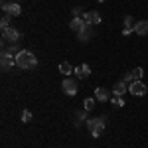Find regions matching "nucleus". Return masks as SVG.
Segmentation results:
<instances>
[{"label": "nucleus", "mask_w": 148, "mask_h": 148, "mask_svg": "<svg viewBox=\"0 0 148 148\" xmlns=\"http://www.w3.org/2000/svg\"><path fill=\"white\" fill-rule=\"evenodd\" d=\"M16 65L20 69H34L36 65H38V57H36L32 51L22 49V51L16 56Z\"/></svg>", "instance_id": "nucleus-1"}, {"label": "nucleus", "mask_w": 148, "mask_h": 148, "mask_svg": "<svg viewBox=\"0 0 148 148\" xmlns=\"http://www.w3.org/2000/svg\"><path fill=\"white\" fill-rule=\"evenodd\" d=\"M105 126H107V116H97V119H89L87 121V128H89L93 138L101 136L105 132Z\"/></svg>", "instance_id": "nucleus-2"}, {"label": "nucleus", "mask_w": 148, "mask_h": 148, "mask_svg": "<svg viewBox=\"0 0 148 148\" xmlns=\"http://www.w3.org/2000/svg\"><path fill=\"white\" fill-rule=\"evenodd\" d=\"M20 32L16 30V28H12V26H8V28H4L2 30V42H10V44H14V42H20Z\"/></svg>", "instance_id": "nucleus-3"}, {"label": "nucleus", "mask_w": 148, "mask_h": 148, "mask_svg": "<svg viewBox=\"0 0 148 148\" xmlns=\"http://www.w3.org/2000/svg\"><path fill=\"white\" fill-rule=\"evenodd\" d=\"M61 89H63V93L65 95H69V97H75L77 95V83H75V79H71V77H65L63 79V83H61Z\"/></svg>", "instance_id": "nucleus-4"}, {"label": "nucleus", "mask_w": 148, "mask_h": 148, "mask_svg": "<svg viewBox=\"0 0 148 148\" xmlns=\"http://www.w3.org/2000/svg\"><path fill=\"white\" fill-rule=\"evenodd\" d=\"M128 91L132 93V95H136V97H144L146 95V85L142 83V81H132L130 85H128Z\"/></svg>", "instance_id": "nucleus-5"}, {"label": "nucleus", "mask_w": 148, "mask_h": 148, "mask_svg": "<svg viewBox=\"0 0 148 148\" xmlns=\"http://www.w3.org/2000/svg\"><path fill=\"white\" fill-rule=\"evenodd\" d=\"M2 12H6L10 16H18L22 12V8H20L18 2H2Z\"/></svg>", "instance_id": "nucleus-6"}, {"label": "nucleus", "mask_w": 148, "mask_h": 148, "mask_svg": "<svg viewBox=\"0 0 148 148\" xmlns=\"http://www.w3.org/2000/svg\"><path fill=\"white\" fill-rule=\"evenodd\" d=\"M83 20H85V24H89V26H97V24H101V14L99 12H85L83 14Z\"/></svg>", "instance_id": "nucleus-7"}, {"label": "nucleus", "mask_w": 148, "mask_h": 148, "mask_svg": "<svg viewBox=\"0 0 148 148\" xmlns=\"http://www.w3.org/2000/svg\"><path fill=\"white\" fill-rule=\"evenodd\" d=\"M85 26H87V24H85V20H83V16H75V18L71 20V24H69V28H71L75 34H79Z\"/></svg>", "instance_id": "nucleus-8"}, {"label": "nucleus", "mask_w": 148, "mask_h": 148, "mask_svg": "<svg viewBox=\"0 0 148 148\" xmlns=\"http://www.w3.org/2000/svg\"><path fill=\"white\" fill-rule=\"evenodd\" d=\"M0 65H2V69H10L12 65H16V57L10 56V53H4V51H2V59H0Z\"/></svg>", "instance_id": "nucleus-9"}, {"label": "nucleus", "mask_w": 148, "mask_h": 148, "mask_svg": "<svg viewBox=\"0 0 148 148\" xmlns=\"http://www.w3.org/2000/svg\"><path fill=\"white\" fill-rule=\"evenodd\" d=\"M75 71V77H79V79H85L87 75H91V67L87 65V63H83V65H77V67L73 69Z\"/></svg>", "instance_id": "nucleus-10"}, {"label": "nucleus", "mask_w": 148, "mask_h": 148, "mask_svg": "<svg viewBox=\"0 0 148 148\" xmlns=\"http://www.w3.org/2000/svg\"><path fill=\"white\" fill-rule=\"evenodd\" d=\"M77 38H79V42H89V40L93 38V26H89V24H87V26L81 30L79 34H77Z\"/></svg>", "instance_id": "nucleus-11"}, {"label": "nucleus", "mask_w": 148, "mask_h": 148, "mask_svg": "<svg viewBox=\"0 0 148 148\" xmlns=\"http://www.w3.org/2000/svg\"><path fill=\"white\" fill-rule=\"evenodd\" d=\"M128 91V85H126L125 81H119V83H114V87H113V95H116V97H123L125 93Z\"/></svg>", "instance_id": "nucleus-12"}, {"label": "nucleus", "mask_w": 148, "mask_h": 148, "mask_svg": "<svg viewBox=\"0 0 148 148\" xmlns=\"http://www.w3.org/2000/svg\"><path fill=\"white\" fill-rule=\"evenodd\" d=\"M73 125L75 126H81L83 123H87L89 119H87V109H83V111H75V116H73Z\"/></svg>", "instance_id": "nucleus-13"}, {"label": "nucleus", "mask_w": 148, "mask_h": 148, "mask_svg": "<svg viewBox=\"0 0 148 148\" xmlns=\"http://www.w3.org/2000/svg\"><path fill=\"white\" fill-rule=\"evenodd\" d=\"M134 20H132V16H125V30H123V36H130L134 32Z\"/></svg>", "instance_id": "nucleus-14"}, {"label": "nucleus", "mask_w": 148, "mask_h": 148, "mask_svg": "<svg viewBox=\"0 0 148 148\" xmlns=\"http://www.w3.org/2000/svg\"><path fill=\"white\" fill-rule=\"evenodd\" d=\"M134 32L138 36H148V20H140L134 24Z\"/></svg>", "instance_id": "nucleus-15"}, {"label": "nucleus", "mask_w": 148, "mask_h": 148, "mask_svg": "<svg viewBox=\"0 0 148 148\" xmlns=\"http://www.w3.org/2000/svg\"><path fill=\"white\" fill-rule=\"evenodd\" d=\"M95 99H97V101H109V99H111V93L107 91L105 87H97V89H95Z\"/></svg>", "instance_id": "nucleus-16"}, {"label": "nucleus", "mask_w": 148, "mask_h": 148, "mask_svg": "<svg viewBox=\"0 0 148 148\" xmlns=\"http://www.w3.org/2000/svg\"><path fill=\"white\" fill-rule=\"evenodd\" d=\"M59 73H61V75H71V73H73L71 63H69V61H61V63H59Z\"/></svg>", "instance_id": "nucleus-17"}, {"label": "nucleus", "mask_w": 148, "mask_h": 148, "mask_svg": "<svg viewBox=\"0 0 148 148\" xmlns=\"http://www.w3.org/2000/svg\"><path fill=\"white\" fill-rule=\"evenodd\" d=\"M130 73H132L134 81H140V79H142V75H144V69H142V67H136V69H132Z\"/></svg>", "instance_id": "nucleus-18"}, {"label": "nucleus", "mask_w": 148, "mask_h": 148, "mask_svg": "<svg viewBox=\"0 0 148 148\" xmlns=\"http://www.w3.org/2000/svg\"><path fill=\"white\" fill-rule=\"evenodd\" d=\"M111 103H113L114 107H125V99H123V97H116V95L111 97Z\"/></svg>", "instance_id": "nucleus-19"}, {"label": "nucleus", "mask_w": 148, "mask_h": 148, "mask_svg": "<svg viewBox=\"0 0 148 148\" xmlns=\"http://www.w3.org/2000/svg\"><path fill=\"white\" fill-rule=\"evenodd\" d=\"M0 26H2V30L10 26V14H6V12H4V16H2V20H0Z\"/></svg>", "instance_id": "nucleus-20"}, {"label": "nucleus", "mask_w": 148, "mask_h": 148, "mask_svg": "<svg viewBox=\"0 0 148 148\" xmlns=\"http://www.w3.org/2000/svg\"><path fill=\"white\" fill-rule=\"evenodd\" d=\"M95 101H97V99H91V97H89V99H85V103H83V105H85V109H87V111H91L93 107H95Z\"/></svg>", "instance_id": "nucleus-21"}, {"label": "nucleus", "mask_w": 148, "mask_h": 148, "mask_svg": "<svg viewBox=\"0 0 148 148\" xmlns=\"http://www.w3.org/2000/svg\"><path fill=\"white\" fill-rule=\"evenodd\" d=\"M123 81H125L126 85H130V83L134 81V77H132V73H125V75H123Z\"/></svg>", "instance_id": "nucleus-22"}, {"label": "nucleus", "mask_w": 148, "mask_h": 148, "mask_svg": "<svg viewBox=\"0 0 148 148\" xmlns=\"http://www.w3.org/2000/svg\"><path fill=\"white\" fill-rule=\"evenodd\" d=\"M22 121L24 123H30V121H32V113H30V111H24L22 113Z\"/></svg>", "instance_id": "nucleus-23"}, {"label": "nucleus", "mask_w": 148, "mask_h": 148, "mask_svg": "<svg viewBox=\"0 0 148 148\" xmlns=\"http://www.w3.org/2000/svg\"><path fill=\"white\" fill-rule=\"evenodd\" d=\"M81 14H85L83 8H81V6H75V8H73V18H75V16H81Z\"/></svg>", "instance_id": "nucleus-24"}, {"label": "nucleus", "mask_w": 148, "mask_h": 148, "mask_svg": "<svg viewBox=\"0 0 148 148\" xmlns=\"http://www.w3.org/2000/svg\"><path fill=\"white\" fill-rule=\"evenodd\" d=\"M97 2H105V0H97Z\"/></svg>", "instance_id": "nucleus-25"}, {"label": "nucleus", "mask_w": 148, "mask_h": 148, "mask_svg": "<svg viewBox=\"0 0 148 148\" xmlns=\"http://www.w3.org/2000/svg\"><path fill=\"white\" fill-rule=\"evenodd\" d=\"M2 2H8V0H2Z\"/></svg>", "instance_id": "nucleus-26"}]
</instances>
